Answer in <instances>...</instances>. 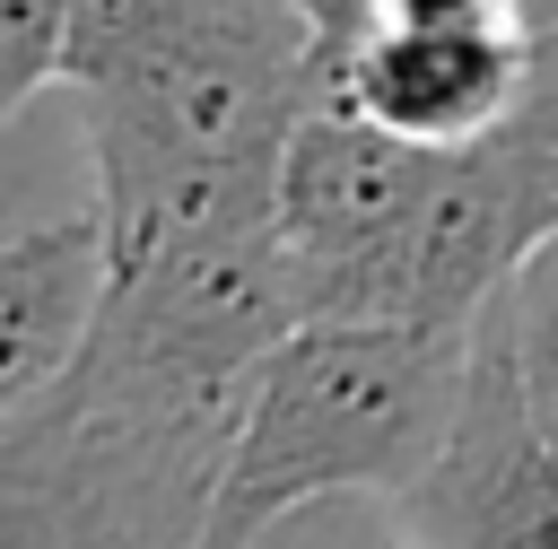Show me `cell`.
I'll return each instance as SVG.
<instances>
[{"instance_id":"cell-1","label":"cell","mask_w":558,"mask_h":549,"mask_svg":"<svg viewBox=\"0 0 558 549\" xmlns=\"http://www.w3.org/2000/svg\"><path fill=\"white\" fill-rule=\"evenodd\" d=\"M323 26L288 0H192L166 44L96 87H61L105 192L113 244L166 218L279 209V157L305 122Z\"/></svg>"},{"instance_id":"cell-2","label":"cell","mask_w":558,"mask_h":549,"mask_svg":"<svg viewBox=\"0 0 558 549\" xmlns=\"http://www.w3.org/2000/svg\"><path fill=\"white\" fill-rule=\"evenodd\" d=\"M471 375V331L418 322H296L244 383L235 444L201 549H244L279 514L340 488H418L445 453Z\"/></svg>"},{"instance_id":"cell-3","label":"cell","mask_w":558,"mask_h":549,"mask_svg":"<svg viewBox=\"0 0 558 549\" xmlns=\"http://www.w3.org/2000/svg\"><path fill=\"white\" fill-rule=\"evenodd\" d=\"M436 148L349 113L305 105L279 157V244L305 296V322H401V253Z\"/></svg>"},{"instance_id":"cell-4","label":"cell","mask_w":558,"mask_h":549,"mask_svg":"<svg viewBox=\"0 0 558 549\" xmlns=\"http://www.w3.org/2000/svg\"><path fill=\"white\" fill-rule=\"evenodd\" d=\"M314 87H323V105H349L418 148H462V139H488L497 122L523 113L532 35H523V17H497V26L357 17L349 35L314 44Z\"/></svg>"},{"instance_id":"cell-5","label":"cell","mask_w":558,"mask_h":549,"mask_svg":"<svg viewBox=\"0 0 558 549\" xmlns=\"http://www.w3.org/2000/svg\"><path fill=\"white\" fill-rule=\"evenodd\" d=\"M113 296V218L105 192L61 209H17L0 235V410L35 401L96 331Z\"/></svg>"},{"instance_id":"cell-6","label":"cell","mask_w":558,"mask_h":549,"mask_svg":"<svg viewBox=\"0 0 558 549\" xmlns=\"http://www.w3.org/2000/svg\"><path fill=\"white\" fill-rule=\"evenodd\" d=\"M497 314H506V349H514L523 401H532L541 436L558 444V227H549V235L523 253V270L506 279Z\"/></svg>"},{"instance_id":"cell-7","label":"cell","mask_w":558,"mask_h":549,"mask_svg":"<svg viewBox=\"0 0 558 549\" xmlns=\"http://www.w3.org/2000/svg\"><path fill=\"white\" fill-rule=\"evenodd\" d=\"M192 0H70V44H61V87H96L131 70L148 44L183 26Z\"/></svg>"},{"instance_id":"cell-8","label":"cell","mask_w":558,"mask_h":549,"mask_svg":"<svg viewBox=\"0 0 558 549\" xmlns=\"http://www.w3.org/2000/svg\"><path fill=\"white\" fill-rule=\"evenodd\" d=\"M244 549H427L401 514V497L384 488H340V497H314L296 514H279L270 532H253Z\"/></svg>"},{"instance_id":"cell-9","label":"cell","mask_w":558,"mask_h":549,"mask_svg":"<svg viewBox=\"0 0 558 549\" xmlns=\"http://www.w3.org/2000/svg\"><path fill=\"white\" fill-rule=\"evenodd\" d=\"M61 44L70 0H0V113H26L44 87H61Z\"/></svg>"},{"instance_id":"cell-10","label":"cell","mask_w":558,"mask_h":549,"mask_svg":"<svg viewBox=\"0 0 558 549\" xmlns=\"http://www.w3.org/2000/svg\"><path fill=\"white\" fill-rule=\"evenodd\" d=\"M523 35H532V96H523V113L541 131H558V0H523Z\"/></svg>"},{"instance_id":"cell-11","label":"cell","mask_w":558,"mask_h":549,"mask_svg":"<svg viewBox=\"0 0 558 549\" xmlns=\"http://www.w3.org/2000/svg\"><path fill=\"white\" fill-rule=\"evenodd\" d=\"M366 17H392V26H497V17H523V0H366Z\"/></svg>"},{"instance_id":"cell-12","label":"cell","mask_w":558,"mask_h":549,"mask_svg":"<svg viewBox=\"0 0 558 549\" xmlns=\"http://www.w3.org/2000/svg\"><path fill=\"white\" fill-rule=\"evenodd\" d=\"M288 9H305V17L323 26V35H349V26L366 17V0H288Z\"/></svg>"}]
</instances>
